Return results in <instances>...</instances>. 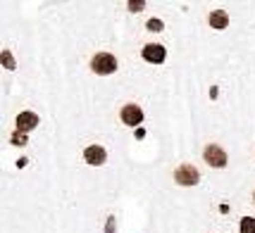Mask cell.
Wrapping results in <instances>:
<instances>
[{
    "instance_id": "cell-4",
    "label": "cell",
    "mask_w": 255,
    "mask_h": 233,
    "mask_svg": "<svg viewBox=\"0 0 255 233\" xmlns=\"http://www.w3.org/2000/svg\"><path fill=\"white\" fill-rule=\"evenodd\" d=\"M122 122L127 124V126H138V124L143 122V110L138 107V105H133V102H129V105H124L122 107Z\"/></svg>"
},
{
    "instance_id": "cell-8",
    "label": "cell",
    "mask_w": 255,
    "mask_h": 233,
    "mask_svg": "<svg viewBox=\"0 0 255 233\" xmlns=\"http://www.w3.org/2000/svg\"><path fill=\"white\" fill-rule=\"evenodd\" d=\"M208 22H210L212 29L222 31V29H227V26H229V14H227L224 10H212L210 17H208Z\"/></svg>"
},
{
    "instance_id": "cell-14",
    "label": "cell",
    "mask_w": 255,
    "mask_h": 233,
    "mask_svg": "<svg viewBox=\"0 0 255 233\" xmlns=\"http://www.w3.org/2000/svg\"><path fill=\"white\" fill-rule=\"evenodd\" d=\"M112 229H115V217H110V219H108V233H112Z\"/></svg>"
},
{
    "instance_id": "cell-5",
    "label": "cell",
    "mask_w": 255,
    "mask_h": 233,
    "mask_svg": "<svg viewBox=\"0 0 255 233\" xmlns=\"http://www.w3.org/2000/svg\"><path fill=\"white\" fill-rule=\"evenodd\" d=\"M167 57V50L160 43H148L143 45V60L145 62H153V65H162Z\"/></svg>"
},
{
    "instance_id": "cell-10",
    "label": "cell",
    "mask_w": 255,
    "mask_h": 233,
    "mask_svg": "<svg viewBox=\"0 0 255 233\" xmlns=\"http://www.w3.org/2000/svg\"><path fill=\"white\" fill-rule=\"evenodd\" d=\"M0 57H2V65H5V69H14V67H17V65H14V60H12L10 50H2V55H0Z\"/></svg>"
},
{
    "instance_id": "cell-6",
    "label": "cell",
    "mask_w": 255,
    "mask_h": 233,
    "mask_svg": "<svg viewBox=\"0 0 255 233\" xmlns=\"http://www.w3.org/2000/svg\"><path fill=\"white\" fill-rule=\"evenodd\" d=\"M84 159L93 166H100L105 164V159H108V153H105V148L103 145H89L86 150H84Z\"/></svg>"
},
{
    "instance_id": "cell-1",
    "label": "cell",
    "mask_w": 255,
    "mask_h": 233,
    "mask_svg": "<svg viewBox=\"0 0 255 233\" xmlns=\"http://www.w3.org/2000/svg\"><path fill=\"white\" fill-rule=\"evenodd\" d=\"M91 69L96 72V74H115L117 72V57L110 55V53H98V55H93L91 60Z\"/></svg>"
},
{
    "instance_id": "cell-12",
    "label": "cell",
    "mask_w": 255,
    "mask_h": 233,
    "mask_svg": "<svg viewBox=\"0 0 255 233\" xmlns=\"http://www.w3.org/2000/svg\"><path fill=\"white\" fill-rule=\"evenodd\" d=\"M143 7H145V2H143V0H136V2L131 0V2H129V10H131V12H141Z\"/></svg>"
},
{
    "instance_id": "cell-3",
    "label": "cell",
    "mask_w": 255,
    "mask_h": 233,
    "mask_svg": "<svg viewBox=\"0 0 255 233\" xmlns=\"http://www.w3.org/2000/svg\"><path fill=\"white\" fill-rule=\"evenodd\" d=\"M203 157H205V162L210 166H215V169H224L227 166V153H224L220 145H208L205 148V153H203Z\"/></svg>"
},
{
    "instance_id": "cell-15",
    "label": "cell",
    "mask_w": 255,
    "mask_h": 233,
    "mask_svg": "<svg viewBox=\"0 0 255 233\" xmlns=\"http://www.w3.org/2000/svg\"><path fill=\"white\" fill-rule=\"evenodd\" d=\"M253 200H255V195H253Z\"/></svg>"
},
{
    "instance_id": "cell-2",
    "label": "cell",
    "mask_w": 255,
    "mask_h": 233,
    "mask_svg": "<svg viewBox=\"0 0 255 233\" xmlns=\"http://www.w3.org/2000/svg\"><path fill=\"white\" fill-rule=\"evenodd\" d=\"M174 181H177L179 186H196L200 181V174L193 164H181L174 171Z\"/></svg>"
},
{
    "instance_id": "cell-11",
    "label": "cell",
    "mask_w": 255,
    "mask_h": 233,
    "mask_svg": "<svg viewBox=\"0 0 255 233\" xmlns=\"http://www.w3.org/2000/svg\"><path fill=\"white\" fill-rule=\"evenodd\" d=\"M162 26H165V24L160 22V19H150V22L145 24V29H148V31H162Z\"/></svg>"
},
{
    "instance_id": "cell-9",
    "label": "cell",
    "mask_w": 255,
    "mask_h": 233,
    "mask_svg": "<svg viewBox=\"0 0 255 233\" xmlns=\"http://www.w3.org/2000/svg\"><path fill=\"white\" fill-rule=\"evenodd\" d=\"M241 233H255V219L253 217H244V219H241Z\"/></svg>"
},
{
    "instance_id": "cell-7",
    "label": "cell",
    "mask_w": 255,
    "mask_h": 233,
    "mask_svg": "<svg viewBox=\"0 0 255 233\" xmlns=\"http://www.w3.org/2000/svg\"><path fill=\"white\" fill-rule=\"evenodd\" d=\"M38 124H41L38 122V114H33V112H22V114L17 117V131L29 133V131H33Z\"/></svg>"
},
{
    "instance_id": "cell-13",
    "label": "cell",
    "mask_w": 255,
    "mask_h": 233,
    "mask_svg": "<svg viewBox=\"0 0 255 233\" xmlns=\"http://www.w3.org/2000/svg\"><path fill=\"white\" fill-rule=\"evenodd\" d=\"M12 143H14V145H26V136L17 131L14 136H12Z\"/></svg>"
}]
</instances>
